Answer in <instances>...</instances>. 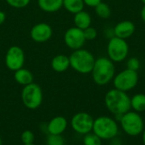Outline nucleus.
<instances>
[{
  "label": "nucleus",
  "instance_id": "obj_1",
  "mask_svg": "<svg viewBox=\"0 0 145 145\" xmlns=\"http://www.w3.org/2000/svg\"><path fill=\"white\" fill-rule=\"evenodd\" d=\"M105 104L114 115H123L131 110V97L127 92L114 88L105 94Z\"/></svg>",
  "mask_w": 145,
  "mask_h": 145
},
{
  "label": "nucleus",
  "instance_id": "obj_2",
  "mask_svg": "<svg viewBox=\"0 0 145 145\" xmlns=\"http://www.w3.org/2000/svg\"><path fill=\"white\" fill-rule=\"evenodd\" d=\"M115 73V64L109 57H99L96 59L91 72L93 80L98 85L109 84L113 79Z\"/></svg>",
  "mask_w": 145,
  "mask_h": 145
},
{
  "label": "nucleus",
  "instance_id": "obj_3",
  "mask_svg": "<svg viewBox=\"0 0 145 145\" xmlns=\"http://www.w3.org/2000/svg\"><path fill=\"white\" fill-rule=\"evenodd\" d=\"M69 58L71 67L82 74L91 73L96 60L90 51L82 48L73 50Z\"/></svg>",
  "mask_w": 145,
  "mask_h": 145
},
{
  "label": "nucleus",
  "instance_id": "obj_4",
  "mask_svg": "<svg viewBox=\"0 0 145 145\" xmlns=\"http://www.w3.org/2000/svg\"><path fill=\"white\" fill-rule=\"evenodd\" d=\"M102 140H110L119 134V125L116 119L110 116H99L93 121V131Z\"/></svg>",
  "mask_w": 145,
  "mask_h": 145
},
{
  "label": "nucleus",
  "instance_id": "obj_5",
  "mask_svg": "<svg viewBox=\"0 0 145 145\" xmlns=\"http://www.w3.org/2000/svg\"><path fill=\"white\" fill-rule=\"evenodd\" d=\"M123 132L131 137H137L142 134L144 129V121L139 113L129 110L123 114L119 121Z\"/></svg>",
  "mask_w": 145,
  "mask_h": 145
},
{
  "label": "nucleus",
  "instance_id": "obj_6",
  "mask_svg": "<svg viewBox=\"0 0 145 145\" xmlns=\"http://www.w3.org/2000/svg\"><path fill=\"white\" fill-rule=\"evenodd\" d=\"M43 94L41 86L36 83L25 85L21 91V100L25 108L28 109H37L42 103Z\"/></svg>",
  "mask_w": 145,
  "mask_h": 145
},
{
  "label": "nucleus",
  "instance_id": "obj_7",
  "mask_svg": "<svg viewBox=\"0 0 145 145\" xmlns=\"http://www.w3.org/2000/svg\"><path fill=\"white\" fill-rule=\"evenodd\" d=\"M108 57L115 62H121L129 54V45L126 39L113 36L110 38L107 45Z\"/></svg>",
  "mask_w": 145,
  "mask_h": 145
},
{
  "label": "nucleus",
  "instance_id": "obj_8",
  "mask_svg": "<svg viewBox=\"0 0 145 145\" xmlns=\"http://www.w3.org/2000/svg\"><path fill=\"white\" fill-rule=\"evenodd\" d=\"M112 80L116 89L127 92L137 86L138 83V71L127 68L115 74Z\"/></svg>",
  "mask_w": 145,
  "mask_h": 145
},
{
  "label": "nucleus",
  "instance_id": "obj_9",
  "mask_svg": "<svg viewBox=\"0 0 145 145\" xmlns=\"http://www.w3.org/2000/svg\"><path fill=\"white\" fill-rule=\"evenodd\" d=\"M94 119L86 112H79L74 115L71 120V128L78 134L86 135L93 131Z\"/></svg>",
  "mask_w": 145,
  "mask_h": 145
},
{
  "label": "nucleus",
  "instance_id": "obj_10",
  "mask_svg": "<svg viewBox=\"0 0 145 145\" xmlns=\"http://www.w3.org/2000/svg\"><path fill=\"white\" fill-rule=\"evenodd\" d=\"M25 52L21 47L13 45L9 47L5 55V65L10 71H16L23 68L25 63Z\"/></svg>",
  "mask_w": 145,
  "mask_h": 145
},
{
  "label": "nucleus",
  "instance_id": "obj_11",
  "mask_svg": "<svg viewBox=\"0 0 145 145\" xmlns=\"http://www.w3.org/2000/svg\"><path fill=\"white\" fill-rule=\"evenodd\" d=\"M86 41L83 30L76 26L69 28L64 34V42L65 45L72 50L82 48Z\"/></svg>",
  "mask_w": 145,
  "mask_h": 145
},
{
  "label": "nucleus",
  "instance_id": "obj_12",
  "mask_svg": "<svg viewBox=\"0 0 145 145\" xmlns=\"http://www.w3.org/2000/svg\"><path fill=\"white\" fill-rule=\"evenodd\" d=\"M30 36L31 38L36 43H45L53 36V28L48 23L40 22L31 27Z\"/></svg>",
  "mask_w": 145,
  "mask_h": 145
},
{
  "label": "nucleus",
  "instance_id": "obj_13",
  "mask_svg": "<svg viewBox=\"0 0 145 145\" xmlns=\"http://www.w3.org/2000/svg\"><path fill=\"white\" fill-rule=\"evenodd\" d=\"M135 32V25L131 21H122L116 25L113 28L114 36L127 39L133 35Z\"/></svg>",
  "mask_w": 145,
  "mask_h": 145
},
{
  "label": "nucleus",
  "instance_id": "obj_14",
  "mask_svg": "<svg viewBox=\"0 0 145 145\" xmlns=\"http://www.w3.org/2000/svg\"><path fill=\"white\" fill-rule=\"evenodd\" d=\"M67 126V120L64 116H55L48 123L47 132L48 134L61 135L66 130Z\"/></svg>",
  "mask_w": 145,
  "mask_h": 145
},
{
  "label": "nucleus",
  "instance_id": "obj_15",
  "mask_svg": "<svg viewBox=\"0 0 145 145\" xmlns=\"http://www.w3.org/2000/svg\"><path fill=\"white\" fill-rule=\"evenodd\" d=\"M70 67V58L64 54L56 55L51 61V68L57 73H64Z\"/></svg>",
  "mask_w": 145,
  "mask_h": 145
},
{
  "label": "nucleus",
  "instance_id": "obj_16",
  "mask_svg": "<svg viewBox=\"0 0 145 145\" xmlns=\"http://www.w3.org/2000/svg\"><path fill=\"white\" fill-rule=\"evenodd\" d=\"M14 80L19 85H23V86L31 84L34 81V76L30 70L24 68H21L14 71Z\"/></svg>",
  "mask_w": 145,
  "mask_h": 145
},
{
  "label": "nucleus",
  "instance_id": "obj_17",
  "mask_svg": "<svg viewBox=\"0 0 145 145\" xmlns=\"http://www.w3.org/2000/svg\"><path fill=\"white\" fill-rule=\"evenodd\" d=\"M41 10L47 13H54L63 7V0H37Z\"/></svg>",
  "mask_w": 145,
  "mask_h": 145
},
{
  "label": "nucleus",
  "instance_id": "obj_18",
  "mask_svg": "<svg viewBox=\"0 0 145 145\" xmlns=\"http://www.w3.org/2000/svg\"><path fill=\"white\" fill-rule=\"evenodd\" d=\"M74 24H75V26L82 30H84L91 26L92 17L88 12L83 9L74 15Z\"/></svg>",
  "mask_w": 145,
  "mask_h": 145
},
{
  "label": "nucleus",
  "instance_id": "obj_19",
  "mask_svg": "<svg viewBox=\"0 0 145 145\" xmlns=\"http://www.w3.org/2000/svg\"><path fill=\"white\" fill-rule=\"evenodd\" d=\"M131 109L142 113L145 111V94L138 93L131 97Z\"/></svg>",
  "mask_w": 145,
  "mask_h": 145
},
{
  "label": "nucleus",
  "instance_id": "obj_20",
  "mask_svg": "<svg viewBox=\"0 0 145 145\" xmlns=\"http://www.w3.org/2000/svg\"><path fill=\"white\" fill-rule=\"evenodd\" d=\"M84 6L83 0H63V7L73 15L83 10Z\"/></svg>",
  "mask_w": 145,
  "mask_h": 145
},
{
  "label": "nucleus",
  "instance_id": "obj_21",
  "mask_svg": "<svg viewBox=\"0 0 145 145\" xmlns=\"http://www.w3.org/2000/svg\"><path fill=\"white\" fill-rule=\"evenodd\" d=\"M94 9H95L96 15L102 19H107L111 15V9H110V6L107 3H103V2L97 4L94 7Z\"/></svg>",
  "mask_w": 145,
  "mask_h": 145
},
{
  "label": "nucleus",
  "instance_id": "obj_22",
  "mask_svg": "<svg viewBox=\"0 0 145 145\" xmlns=\"http://www.w3.org/2000/svg\"><path fill=\"white\" fill-rule=\"evenodd\" d=\"M83 144L84 145H102V139L99 138L93 132H89L84 135L83 138Z\"/></svg>",
  "mask_w": 145,
  "mask_h": 145
},
{
  "label": "nucleus",
  "instance_id": "obj_23",
  "mask_svg": "<svg viewBox=\"0 0 145 145\" xmlns=\"http://www.w3.org/2000/svg\"><path fill=\"white\" fill-rule=\"evenodd\" d=\"M46 145H65V139L62 135L48 134L46 140Z\"/></svg>",
  "mask_w": 145,
  "mask_h": 145
},
{
  "label": "nucleus",
  "instance_id": "obj_24",
  "mask_svg": "<svg viewBox=\"0 0 145 145\" xmlns=\"http://www.w3.org/2000/svg\"><path fill=\"white\" fill-rule=\"evenodd\" d=\"M20 139H21V142L23 143V144H34L35 136H34V133L31 131L26 130V131L22 132V134L20 136Z\"/></svg>",
  "mask_w": 145,
  "mask_h": 145
},
{
  "label": "nucleus",
  "instance_id": "obj_25",
  "mask_svg": "<svg viewBox=\"0 0 145 145\" xmlns=\"http://www.w3.org/2000/svg\"><path fill=\"white\" fill-rule=\"evenodd\" d=\"M6 3L12 8L14 9H23L26 7L31 0H5Z\"/></svg>",
  "mask_w": 145,
  "mask_h": 145
},
{
  "label": "nucleus",
  "instance_id": "obj_26",
  "mask_svg": "<svg viewBox=\"0 0 145 145\" xmlns=\"http://www.w3.org/2000/svg\"><path fill=\"white\" fill-rule=\"evenodd\" d=\"M83 33H84V37H85L86 40H93L97 38V35H98L97 30L91 26H88V28L84 29Z\"/></svg>",
  "mask_w": 145,
  "mask_h": 145
},
{
  "label": "nucleus",
  "instance_id": "obj_27",
  "mask_svg": "<svg viewBox=\"0 0 145 145\" xmlns=\"http://www.w3.org/2000/svg\"><path fill=\"white\" fill-rule=\"evenodd\" d=\"M140 61L136 57H131L127 62V68L133 71H138L140 68Z\"/></svg>",
  "mask_w": 145,
  "mask_h": 145
},
{
  "label": "nucleus",
  "instance_id": "obj_28",
  "mask_svg": "<svg viewBox=\"0 0 145 145\" xmlns=\"http://www.w3.org/2000/svg\"><path fill=\"white\" fill-rule=\"evenodd\" d=\"M85 5L88 6V7H93L94 8L97 4H99V3L102 2V0H83Z\"/></svg>",
  "mask_w": 145,
  "mask_h": 145
},
{
  "label": "nucleus",
  "instance_id": "obj_29",
  "mask_svg": "<svg viewBox=\"0 0 145 145\" xmlns=\"http://www.w3.org/2000/svg\"><path fill=\"white\" fill-rule=\"evenodd\" d=\"M110 145H122V141L121 138H118L117 137L113 138L110 140Z\"/></svg>",
  "mask_w": 145,
  "mask_h": 145
},
{
  "label": "nucleus",
  "instance_id": "obj_30",
  "mask_svg": "<svg viewBox=\"0 0 145 145\" xmlns=\"http://www.w3.org/2000/svg\"><path fill=\"white\" fill-rule=\"evenodd\" d=\"M6 20V14L5 12L0 10V25H2Z\"/></svg>",
  "mask_w": 145,
  "mask_h": 145
},
{
  "label": "nucleus",
  "instance_id": "obj_31",
  "mask_svg": "<svg viewBox=\"0 0 145 145\" xmlns=\"http://www.w3.org/2000/svg\"><path fill=\"white\" fill-rule=\"evenodd\" d=\"M140 15H141V18H142L143 21L145 23V4H144V7H143L142 9H141Z\"/></svg>",
  "mask_w": 145,
  "mask_h": 145
},
{
  "label": "nucleus",
  "instance_id": "obj_32",
  "mask_svg": "<svg viewBox=\"0 0 145 145\" xmlns=\"http://www.w3.org/2000/svg\"><path fill=\"white\" fill-rule=\"evenodd\" d=\"M142 141H143L144 145H145V128L144 129L143 132H142Z\"/></svg>",
  "mask_w": 145,
  "mask_h": 145
},
{
  "label": "nucleus",
  "instance_id": "obj_33",
  "mask_svg": "<svg viewBox=\"0 0 145 145\" xmlns=\"http://www.w3.org/2000/svg\"><path fill=\"white\" fill-rule=\"evenodd\" d=\"M2 144H3V142H2V138H0V145H2Z\"/></svg>",
  "mask_w": 145,
  "mask_h": 145
},
{
  "label": "nucleus",
  "instance_id": "obj_34",
  "mask_svg": "<svg viewBox=\"0 0 145 145\" xmlns=\"http://www.w3.org/2000/svg\"><path fill=\"white\" fill-rule=\"evenodd\" d=\"M141 2H142L144 4H145V0H141Z\"/></svg>",
  "mask_w": 145,
  "mask_h": 145
},
{
  "label": "nucleus",
  "instance_id": "obj_35",
  "mask_svg": "<svg viewBox=\"0 0 145 145\" xmlns=\"http://www.w3.org/2000/svg\"><path fill=\"white\" fill-rule=\"evenodd\" d=\"M23 145H35L34 144H23Z\"/></svg>",
  "mask_w": 145,
  "mask_h": 145
}]
</instances>
